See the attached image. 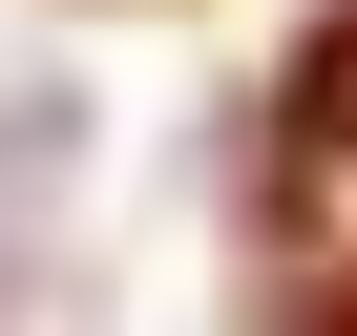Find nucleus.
Here are the masks:
<instances>
[{
  "label": "nucleus",
  "instance_id": "1",
  "mask_svg": "<svg viewBox=\"0 0 357 336\" xmlns=\"http://www.w3.org/2000/svg\"><path fill=\"white\" fill-rule=\"evenodd\" d=\"M252 273L294 315H357V0L294 43L273 84V168H252Z\"/></svg>",
  "mask_w": 357,
  "mask_h": 336
}]
</instances>
